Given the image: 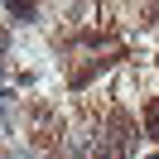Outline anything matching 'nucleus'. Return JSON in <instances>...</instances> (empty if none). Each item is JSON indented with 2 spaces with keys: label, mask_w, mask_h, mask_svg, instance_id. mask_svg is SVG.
Here are the masks:
<instances>
[{
  "label": "nucleus",
  "mask_w": 159,
  "mask_h": 159,
  "mask_svg": "<svg viewBox=\"0 0 159 159\" xmlns=\"http://www.w3.org/2000/svg\"><path fill=\"white\" fill-rule=\"evenodd\" d=\"M149 130H154V135H159V101H154V106H149Z\"/></svg>",
  "instance_id": "1"
}]
</instances>
